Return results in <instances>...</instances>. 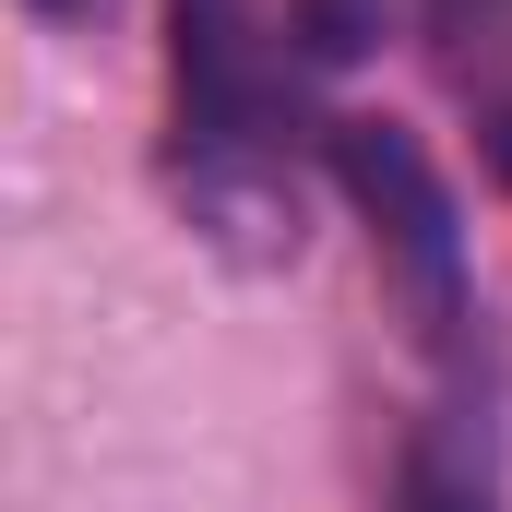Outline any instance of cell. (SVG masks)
<instances>
[{
  "label": "cell",
  "mask_w": 512,
  "mask_h": 512,
  "mask_svg": "<svg viewBox=\"0 0 512 512\" xmlns=\"http://www.w3.org/2000/svg\"><path fill=\"white\" fill-rule=\"evenodd\" d=\"M334 179L370 215V251L393 262L417 334L429 346H465V322H477V298H465V227H453V191L429 179V155L405 131H382V120H346L334 131Z\"/></svg>",
  "instance_id": "6da1fadb"
},
{
  "label": "cell",
  "mask_w": 512,
  "mask_h": 512,
  "mask_svg": "<svg viewBox=\"0 0 512 512\" xmlns=\"http://www.w3.org/2000/svg\"><path fill=\"white\" fill-rule=\"evenodd\" d=\"M274 131H286V96H274L251 12L239 0H179V167H191V191L239 203L274 167Z\"/></svg>",
  "instance_id": "7a4b0ae2"
},
{
  "label": "cell",
  "mask_w": 512,
  "mask_h": 512,
  "mask_svg": "<svg viewBox=\"0 0 512 512\" xmlns=\"http://www.w3.org/2000/svg\"><path fill=\"white\" fill-rule=\"evenodd\" d=\"M429 60H441L453 108L477 120V155L512 191V0H429Z\"/></svg>",
  "instance_id": "3957f363"
},
{
  "label": "cell",
  "mask_w": 512,
  "mask_h": 512,
  "mask_svg": "<svg viewBox=\"0 0 512 512\" xmlns=\"http://www.w3.org/2000/svg\"><path fill=\"white\" fill-rule=\"evenodd\" d=\"M393 512H501V477H489V429H477V405H441V417L405 441Z\"/></svg>",
  "instance_id": "277c9868"
},
{
  "label": "cell",
  "mask_w": 512,
  "mask_h": 512,
  "mask_svg": "<svg viewBox=\"0 0 512 512\" xmlns=\"http://www.w3.org/2000/svg\"><path fill=\"white\" fill-rule=\"evenodd\" d=\"M24 12H48V24H72V12H96V0H24Z\"/></svg>",
  "instance_id": "5b68a950"
}]
</instances>
